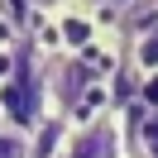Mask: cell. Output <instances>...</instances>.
<instances>
[{"label":"cell","instance_id":"obj_4","mask_svg":"<svg viewBox=\"0 0 158 158\" xmlns=\"http://www.w3.org/2000/svg\"><path fill=\"white\" fill-rule=\"evenodd\" d=\"M62 39H67L72 48H86V43L96 39V24H91V15H86V10H72V15H62Z\"/></svg>","mask_w":158,"mask_h":158},{"label":"cell","instance_id":"obj_2","mask_svg":"<svg viewBox=\"0 0 158 158\" xmlns=\"http://www.w3.org/2000/svg\"><path fill=\"white\" fill-rule=\"evenodd\" d=\"M86 86H91V67L77 62L72 53H58V58L43 62V101L58 106V115H67V110L86 96Z\"/></svg>","mask_w":158,"mask_h":158},{"label":"cell","instance_id":"obj_8","mask_svg":"<svg viewBox=\"0 0 158 158\" xmlns=\"http://www.w3.org/2000/svg\"><path fill=\"white\" fill-rule=\"evenodd\" d=\"M0 120H5V106H0Z\"/></svg>","mask_w":158,"mask_h":158},{"label":"cell","instance_id":"obj_1","mask_svg":"<svg viewBox=\"0 0 158 158\" xmlns=\"http://www.w3.org/2000/svg\"><path fill=\"white\" fill-rule=\"evenodd\" d=\"M58 158H125L120 120L115 115H91V120H81V125H67Z\"/></svg>","mask_w":158,"mask_h":158},{"label":"cell","instance_id":"obj_6","mask_svg":"<svg viewBox=\"0 0 158 158\" xmlns=\"http://www.w3.org/2000/svg\"><path fill=\"white\" fill-rule=\"evenodd\" d=\"M139 153L158 158V120H144V125H139Z\"/></svg>","mask_w":158,"mask_h":158},{"label":"cell","instance_id":"obj_7","mask_svg":"<svg viewBox=\"0 0 158 158\" xmlns=\"http://www.w3.org/2000/svg\"><path fill=\"white\" fill-rule=\"evenodd\" d=\"M81 10H129L134 0H77Z\"/></svg>","mask_w":158,"mask_h":158},{"label":"cell","instance_id":"obj_5","mask_svg":"<svg viewBox=\"0 0 158 158\" xmlns=\"http://www.w3.org/2000/svg\"><path fill=\"white\" fill-rule=\"evenodd\" d=\"M0 158H34V144L24 129L15 125H0Z\"/></svg>","mask_w":158,"mask_h":158},{"label":"cell","instance_id":"obj_3","mask_svg":"<svg viewBox=\"0 0 158 158\" xmlns=\"http://www.w3.org/2000/svg\"><path fill=\"white\" fill-rule=\"evenodd\" d=\"M129 62L139 72H158V0H134V15H125Z\"/></svg>","mask_w":158,"mask_h":158}]
</instances>
